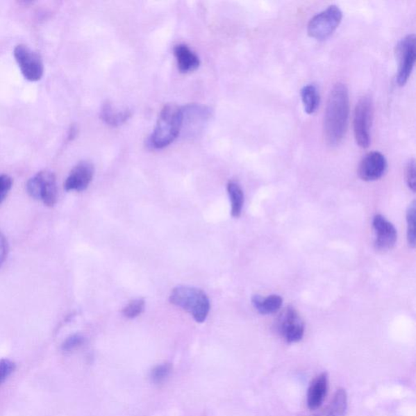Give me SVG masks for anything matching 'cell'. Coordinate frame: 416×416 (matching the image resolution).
<instances>
[{
	"label": "cell",
	"instance_id": "obj_8",
	"mask_svg": "<svg viewBox=\"0 0 416 416\" xmlns=\"http://www.w3.org/2000/svg\"><path fill=\"white\" fill-rule=\"evenodd\" d=\"M397 57L399 65L397 81L399 85H404L410 78L415 61V37L413 35L406 36L397 46Z\"/></svg>",
	"mask_w": 416,
	"mask_h": 416
},
{
	"label": "cell",
	"instance_id": "obj_13",
	"mask_svg": "<svg viewBox=\"0 0 416 416\" xmlns=\"http://www.w3.org/2000/svg\"><path fill=\"white\" fill-rule=\"evenodd\" d=\"M328 390V376L322 373L310 385L308 392V406L309 409L315 410L322 405Z\"/></svg>",
	"mask_w": 416,
	"mask_h": 416
},
{
	"label": "cell",
	"instance_id": "obj_14",
	"mask_svg": "<svg viewBox=\"0 0 416 416\" xmlns=\"http://www.w3.org/2000/svg\"><path fill=\"white\" fill-rule=\"evenodd\" d=\"M174 55L181 73H189L199 68L200 65L199 56L188 46L176 45L174 47Z\"/></svg>",
	"mask_w": 416,
	"mask_h": 416
},
{
	"label": "cell",
	"instance_id": "obj_24",
	"mask_svg": "<svg viewBox=\"0 0 416 416\" xmlns=\"http://www.w3.org/2000/svg\"><path fill=\"white\" fill-rule=\"evenodd\" d=\"M15 370V365L9 360L0 361V385H2L8 377Z\"/></svg>",
	"mask_w": 416,
	"mask_h": 416
},
{
	"label": "cell",
	"instance_id": "obj_9",
	"mask_svg": "<svg viewBox=\"0 0 416 416\" xmlns=\"http://www.w3.org/2000/svg\"><path fill=\"white\" fill-rule=\"evenodd\" d=\"M278 328L281 336L289 343H295L302 340L305 327L302 318L292 308L285 309L281 314Z\"/></svg>",
	"mask_w": 416,
	"mask_h": 416
},
{
	"label": "cell",
	"instance_id": "obj_18",
	"mask_svg": "<svg viewBox=\"0 0 416 416\" xmlns=\"http://www.w3.org/2000/svg\"><path fill=\"white\" fill-rule=\"evenodd\" d=\"M228 194L231 202V215L234 218L240 217L244 204V194L236 181H229L227 185Z\"/></svg>",
	"mask_w": 416,
	"mask_h": 416
},
{
	"label": "cell",
	"instance_id": "obj_5",
	"mask_svg": "<svg viewBox=\"0 0 416 416\" xmlns=\"http://www.w3.org/2000/svg\"><path fill=\"white\" fill-rule=\"evenodd\" d=\"M342 20L341 9L335 6H329L326 10L319 13L310 21L308 35L317 40H326L337 30Z\"/></svg>",
	"mask_w": 416,
	"mask_h": 416
},
{
	"label": "cell",
	"instance_id": "obj_4",
	"mask_svg": "<svg viewBox=\"0 0 416 416\" xmlns=\"http://www.w3.org/2000/svg\"><path fill=\"white\" fill-rule=\"evenodd\" d=\"M26 188L33 199L42 201L49 207H53L56 203L58 190L56 176L51 172H40L28 181Z\"/></svg>",
	"mask_w": 416,
	"mask_h": 416
},
{
	"label": "cell",
	"instance_id": "obj_26",
	"mask_svg": "<svg viewBox=\"0 0 416 416\" xmlns=\"http://www.w3.org/2000/svg\"><path fill=\"white\" fill-rule=\"evenodd\" d=\"M83 342L84 338L76 334V335L71 336L68 339H66L63 346H62V349H63L65 351H73L74 349L83 345Z\"/></svg>",
	"mask_w": 416,
	"mask_h": 416
},
{
	"label": "cell",
	"instance_id": "obj_20",
	"mask_svg": "<svg viewBox=\"0 0 416 416\" xmlns=\"http://www.w3.org/2000/svg\"><path fill=\"white\" fill-rule=\"evenodd\" d=\"M415 202L410 204L406 212V222H408V242L409 247H415Z\"/></svg>",
	"mask_w": 416,
	"mask_h": 416
},
{
	"label": "cell",
	"instance_id": "obj_23",
	"mask_svg": "<svg viewBox=\"0 0 416 416\" xmlns=\"http://www.w3.org/2000/svg\"><path fill=\"white\" fill-rule=\"evenodd\" d=\"M13 185V180L8 175H0V205L6 200Z\"/></svg>",
	"mask_w": 416,
	"mask_h": 416
},
{
	"label": "cell",
	"instance_id": "obj_2",
	"mask_svg": "<svg viewBox=\"0 0 416 416\" xmlns=\"http://www.w3.org/2000/svg\"><path fill=\"white\" fill-rule=\"evenodd\" d=\"M184 124L183 108L167 104L161 110L154 131L150 138L151 145L162 149L171 144L179 135Z\"/></svg>",
	"mask_w": 416,
	"mask_h": 416
},
{
	"label": "cell",
	"instance_id": "obj_19",
	"mask_svg": "<svg viewBox=\"0 0 416 416\" xmlns=\"http://www.w3.org/2000/svg\"><path fill=\"white\" fill-rule=\"evenodd\" d=\"M305 112L313 114L319 107V94L314 85H308L301 90Z\"/></svg>",
	"mask_w": 416,
	"mask_h": 416
},
{
	"label": "cell",
	"instance_id": "obj_7",
	"mask_svg": "<svg viewBox=\"0 0 416 416\" xmlns=\"http://www.w3.org/2000/svg\"><path fill=\"white\" fill-rule=\"evenodd\" d=\"M14 56L26 79L37 81L42 78L44 70V64L36 52L27 46L21 44L14 50Z\"/></svg>",
	"mask_w": 416,
	"mask_h": 416
},
{
	"label": "cell",
	"instance_id": "obj_10",
	"mask_svg": "<svg viewBox=\"0 0 416 416\" xmlns=\"http://www.w3.org/2000/svg\"><path fill=\"white\" fill-rule=\"evenodd\" d=\"M373 228L376 233L375 248L377 251L385 252L391 250L395 246L398 233L395 227L390 222L376 215L373 218Z\"/></svg>",
	"mask_w": 416,
	"mask_h": 416
},
{
	"label": "cell",
	"instance_id": "obj_6",
	"mask_svg": "<svg viewBox=\"0 0 416 416\" xmlns=\"http://www.w3.org/2000/svg\"><path fill=\"white\" fill-rule=\"evenodd\" d=\"M373 117V104L369 97L358 102L353 116V132L357 144L362 148L370 146V130Z\"/></svg>",
	"mask_w": 416,
	"mask_h": 416
},
{
	"label": "cell",
	"instance_id": "obj_1",
	"mask_svg": "<svg viewBox=\"0 0 416 416\" xmlns=\"http://www.w3.org/2000/svg\"><path fill=\"white\" fill-rule=\"evenodd\" d=\"M350 104L345 85L338 83L329 94L324 117V135L330 147L340 144L346 135Z\"/></svg>",
	"mask_w": 416,
	"mask_h": 416
},
{
	"label": "cell",
	"instance_id": "obj_27",
	"mask_svg": "<svg viewBox=\"0 0 416 416\" xmlns=\"http://www.w3.org/2000/svg\"><path fill=\"white\" fill-rule=\"evenodd\" d=\"M8 252V244L6 236L0 231V267L6 261Z\"/></svg>",
	"mask_w": 416,
	"mask_h": 416
},
{
	"label": "cell",
	"instance_id": "obj_22",
	"mask_svg": "<svg viewBox=\"0 0 416 416\" xmlns=\"http://www.w3.org/2000/svg\"><path fill=\"white\" fill-rule=\"evenodd\" d=\"M171 367L169 365L158 366L152 371L151 379L155 383H161L169 376Z\"/></svg>",
	"mask_w": 416,
	"mask_h": 416
},
{
	"label": "cell",
	"instance_id": "obj_11",
	"mask_svg": "<svg viewBox=\"0 0 416 416\" xmlns=\"http://www.w3.org/2000/svg\"><path fill=\"white\" fill-rule=\"evenodd\" d=\"M387 161L383 154L378 151L368 153L358 167V176L363 181H372L381 178L385 173Z\"/></svg>",
	"mask_w": 416,
	"mask_h": 416
},
{
	"label": "cell",
	"instance_id": "obj_25",
	"mask_svg": "<svg viewBox=\"0 0 416 416\" xmlns=\"http://www.w3.org/2000/svg\"><path fill=\"white\" fill-rule=\"evenodd\" d=\"M406 180L408 188L415 192V163L414 160L409 161L406 169Z\"/></svg>",
	"mask_w": 416,
	"mask_h": 416
},
{
	"label": "cell",
	"instance_id": "obj_16",
	"mask_svg": "<svg viewBox=\"0 0 416 416\" xmlns=\"http://www.w3.org/2000/svg\"><path fill=\"white\" fill-rule=\"evenodd\" d=\"M253 305L256 309L262 315L274 314L282 307L283 300L279 295L272 294L267 298H263L260 295L253 296Z\"/></svg>",
	"mask_w": 416,
	"mask_h": 416
},
{
	"label": "cell",
	"instance_id": "obj_12",
	"mask_svg": "<svg viewBox=\"0 0 416 416\" xmlns=\"http://www.w3.org/2000/svg\"><path fill=\"white\" fill-rule=\"evenodd\" d=\"M94 168L88 162H81L71 171L65 183L67 191H83L87 189L93 179Z\"/></svg>",
	"mask_w": 416,
	"mask_h": 416
},
{
	"label": "cell",
	"instance_id": "obj_17",
	"mask_svg": "<svg viewBox=\"0 0 416 416\" xmlns=\"http://www.w3.org/2000/svg\"><path fill=\"white\" fill-rule=\"evenodd\" d=\"M131 117V112L128 109L119 111L113 107L110 103H104L102 111L101 118L103 121L111 126H119L126 122L128 118Z\"/></svg>",
	"mask_w": 416,
	"mask_h": 416
},
{
	"label": "cell",
	"instance_id": "obj_15",
	"mask_svg": "<svg viewBox=\"0 0 416 416\" xmlns=\"http://www.w3.org/2000/svg\"><path fill=\"white\" fill-rule=\"evenodd\" d=\"M347 404L348 400L346 390L339 389L326 408L314 416H345Z\"/></svg>",
	"mask_w": 416,
	"mask_h": 416
},
{
	"label": "cell",
	"instance_id": "obj_21",
	"mask_svg": "<svg viewBox=\"0 0 416 416\" xmlns=\"http://www.w3.org/2000/svg\"><path fill=\"white\" fill-rule=\"evenodd\" d=\"M145 301L138 299L131 301L122 310V314L128 319H133L138 317L144 310Z\"/></svg>",
	"mask_w": 416,
	"mask_h": 416
},
{
	"label": "cell",
	"instance_id": "obj_3",
	"mask_svg": "<svg viewBox=\"0 0 416 416\" xmlns=\"http://www.w3.org/2000/svg\"><path fill=\"white\" fill-rule=\"evenodd\" d=\"M169 301L190 313L198 323H203L210 313L211 304L204 291L194 287L180 285L172 291Z\"/></svg>",
	"mask_w": 416,
	"mask_h": 416
}]
</instances>
